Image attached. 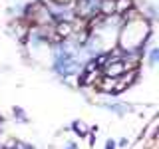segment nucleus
Masks as SVG:
<instances>
[{
  "label": "nucleus",
  "mask_w": 159,
  "mask_h": 149,
  "mask_svg": "<svg viewBox=\"0 0 159 149\" xmlns=\"http://www.w3.org/2000/svg\"><path fill=\"white\" fill-rule=\"evenodd\" d=\"M102 10L106 14L116 12V0H103V2H102Z\"/></svg>",
  "instance_id": "obj_1"
}]
</instances>
